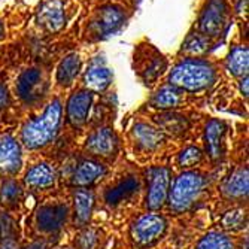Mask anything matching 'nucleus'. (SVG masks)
<instances>
[{
	"mask_svg": "<svg viewBox=\"0 0 249 249\" xmlns=\"http://www.w3.org/2000/svg\"><path fill=\"white\" fill-rule=\"evenodd\" d=\"M61 123V105L54 100L45 112L27 123L22 128V142L30 149H37L48 145L58 133Z\"/></svg>",
	"mask_w": 249,
	"mask_h": 249,
	"instance_id": "nucleus-1",
	"label": "nucleus"
},
{
	"mask_svg": "<svg viewBox=\"0 0 249 249\" xmlns=\"http://www.w3.org/2000/svg\"><path fill=\"white\" fill-rule=\"evenodd\" d=\"M215 81L212 67L198 60H187L178 64L170 73L169 82L175 88H184L190 91H200L211 87Z\"/></svg>",
	"mask_w": 249,
	"mask_h": 249,
	"instance_id": "nucleus-2",
	"label": "nucleus"
},
{
	"mask_svg": "<svg viewBox=\"0 0 249 249\" xmlns=\"http://www.w3.org/2000/svg\"><path fill=\"white\" fill-rule=\"evenodd\" d=\"M203 187H205V178L194 172H185L180 175L170 191L169 203L175 212H184L190 209L197 198L200 197Z\"/></svg>",
	"mask_w": 249,
	"mask_h": 249,
	"instance_id": "nucleus-3",
	"label": "nucleus"
},
{
	"mask_svg": "<svg viewBox=\"0 0 249 249\" xmlns=\"http://www.w3.org/2000/svg\"><path fill=\"white\" fill-rule=\"evenodd\" d=\"M167 229L166 219L158 213H145L131 225V239L141 248H149L160 240Z\"/></svg>",
	"mask_w": 249,
	"mask_h": 249,
	"instance_id": "nucleus-4",
	"label": "nucleus"
},
{
	"mask_svg": "<svg viewBox=\"0 0 249 249\" xmlns=\"http://www.w3.org/2000/svg\"><path fill=\"white\" fill-rule=\"evenodd\" d=\"M227 21V6L224 0H209L200 17V33L205 37H216L222 33Z\"/></svg>",
	"mask_w": 249,
	"mask_h": 249,
	"instance_id": "nucleus-5",
	"label": "nucleus"
},
{
	"mask_svg": "<svg viewBox=\"0 0 249 249\" xmlns=\"http://www.w3.org/2000/svg\"><path fill=\"white\" fill-rule=\"evenodd\" d=\"M149 180V191L146 196V205L149 209L157 211L163 208L169 194L170 170L167 167H152L146 172Z\"/></svg>",
	"mask_w": 249,
	"mask_h": 249,
	"instance_id": "nucleus-6",
	"label": "nucleus"
},
{
	"mask_svg": "<svg viewBox=\"0 0 249 249\" xmlns=\"http://www.w3.org/2000/svg\"><path fill=\"white\" fill-rule=\"evenodd\" d=\"M125 21L124 12L117 6H105L100 9L97 19L93 22L94 33L100 37H106L117 33Z\"/></svg>",
	"mask_w": 249,
	"mask_h": 249,
	"instance_id": "nucleus-7",
	"label": "nucleus"
},
{
	"mask_svg": "<svg viewBox=\"0 0 249 249\" xmlns=\"http://www.w3.org/2000/svg\"><path fill=\"white\" fill-rule=\"evenodd\" d=\"M67 218V208L60 203L42 206L36 215L37 229L45 233H54L60 230Z\"/></svg>",
	"mask_w": 249,
	"mask_h": 249,
	"instance_id": "nucleus-8",
	"label": "nucleus"
},
{
	"mask_svg": "<svg viewBox=\"0 0 249 249\" xmlns=\"http://www.w3.org/2000/svg\"><path fill=\"white\" fill-rule=\"evenodd\" d=\"M37 22L48 32H58L66 22L61 0H45L37 12Z\"/></svg>",
	"mask_w": 249,
	"mask_h": 249,
	"instance_id": "nucleus-9",
	"label": "nucleus"
},
{
	"mask_svg": "<svg viewBox=\"0 0 249 249\" xmlns=\"http://www.w3.org/2000/svg\"><path fill=\"white\" fill-rule=\"evenodd\" d=\"M118 148V139L110 128H99L87 139V149L99 157H114Z\"/></svg>",
	"mask_w": 249,
	"mask_h": 249,
	"instance_id": "nucleus-10",
	"label": "nucleus"
},
{
	"mask_svg": "<svg viewBox=\"0 0 249 249\" xmlns=\"http://www.w3.org/2000/svg\"><path fill=\"white\" fill-rule=\"evenodd\" d=\"M22 158L21 148L12 136H2L0 138V172L17 173L21 169Z\"/></svg>",
	"mask_w": 249,
	"mask_h": 249,
	"instance_id": "nucleus-11",
	"label": "nucleus"
},
{
	"mask_svg": "<svg viewBox=\"0 0 249 249\" xmlns=\"http://www.w3.org/2000/svg\"><path fill=\"white\" fill-rule=\"evenodd\" d=\"M227 131V127L222 121L211 120L206 125L205 139H206V149L212 161H219L224 155V136Z\"/></svg>",
	"mask_w": 249,
	"mask_h": 249,
	"instance_id": "nucleus-12",
	"label": "nucleus"
},
{
	"mask_svg": "<svg viewBox=\"0 0 249 249\" xmlns=\"http://www.w3.org/2000/svg\"><path fill=\"white\" fill-rule=\"evenodd\" d=\"M93 103V94L89 91L75 93L67 103V118L75 127H81L85 124L88 118V112Z\"/></svg>",
	"mask_w": 249,
	"mask_h": 249,
	"instance_id": "nucleus-13",
	"label": "nucleus"
},
{
	"mask_svg": "<svg viewBox=\"0 0 249 249\" xmlns=\"http://www.w3.org/2000/svg\"><path fill=\"white\" fill-rule=\"evenodd\" d=\"M84 82L93 91H105L112 82V72L109 71V67H106L103 60L97 58L88 66L84 75Z\"/></svg>",
	"mask_w": 249,
	"mask_h": 249,
	"instance_id": "nucleus-14",
	"label": "nucleus"
},
{
	"mask_svg": "<svg viewBox=\"0 0 249 249\" xmlns=\"http://www.w3.org/2000/svg\"><path fill=\"white\" fill-rule=\"evenodd\" d=\"M139 190V180L136 176H127L125 179L120 180L118 184H115L114 187H110L106 194H105V200L109 206H117L121 201L130 198L134 193H138Z\"/></svg>",
	"mask_w": 249,
	"mask_h": 249,
	"instance_id": "nucleus-15",
	"label": "nucleus"
},
{
	"mask_svg": "<svg viewBox=\"0 0 249 249\" xmlns=\"http://www.w3.org/2000/svg\"><path fill=\"white\" fill-rule=\"evenodd\" d=\"M133 138L141 148L152 151L163 143L164 134L161 130L151 127L148 124H136L133 128Z\"/></svg>",
	"mask_w": 249,
	"mask_h": 249,
	"instance_id": "nucleus-16",
	"label": "nucleus"
},
{
	"mask_svg": "<svg viewBox=\"0 0 249 249\" xmlns=\"http://www.w3.org/2000/svg\"><path fill=\"white\" fill-rule=\"evenodd\" d=\"M106 175V167L97 161H82L76 170H75V175H73V184L84 188V187H88L91 185L93 182H96L97 179H100L102 176Z\"/></svg>",
	"mask_w": 249,
	"mask_h": 249,
	"instance_id": "nucleus-17",
	"label": "nucleus"
},
{
	"mask_svg": "<svg viewBox=\"0 0 249 249\" xmlns=\"http://www.w3.org/2000/svg\"><path fill=\"white\" fill-rule=\"evenodd\" d=\"M42 84V75L37 69H29L18 78L17 82V89L18 94L22 100L32 102L35 100L39 94V87Z\"/></svg>",
	"mask_w": 249,
	"mask_h": 249,
	"instance_id": "nucleus-18",
	"label": "nucleus"
},
{
	"mask_svg": "<svg viewBox=\"0 0 249 249\" xmlns=\"http://www.w3.org/2000/svg\"><path fill=\"white\" fill-rule=\"evenodd\" d=\"M55 182V170L50 164H36L26 173V184L32 188H50Z\"/></svg>",
	"mask_w": 249,
	"mask_h": 249,
	"instance_id": "nucleus-19",
	"label": "nucleus"
},
{
	"mask_svg": "<svg viewBox=\"0 0 249 249\" xmlns=\"http://www.w3.org/2000/svg\"><path fill=\"white\" fill-rule=\"evenodd\" d=\"M75 201V219L79 225H85L94 208V194L87 188H78L73 194Z\"/></svg>",
	"mask_w": 249,
	"mask_h": 249,
	"instance_id": "nucleus-20",
	"label": "nucleus"
},
{
	"mask_svg": "<svg viewBox=\"0 0 249 249\" xmlns=\"http://www.w3.org/2000/svg\"><path fill=\"white\" fill-rule=\"evenodd\" d=\"M248 169L242 167L231 173V176L225 180L222 187V193L229 198H243L248 196L249 188V179H248Z\"/></svg>",
	"mask_w": 249,
	"mask_h": 249,
	"instance_id": "nucleus-21",
	"label": "nucleus"
},
{
	"mask_svg": "<svg viewBox=\"0 0 249 249\" xmlns=\"http://www.w3.org/2000/svg\"><path fill=\"white\" fill-rule=\"evenodd\" d=\"M79 67H81V60H79L78 54L67 55L58 66V71H57L58 84L64 85V87H69L75 81V78L79 72Z\"/></svg>",
	"mask_w": 249,
	"mask_h": 249,
	"instance_id": "nucleus-22",
	"label": "nucleus"
},
{
	"mask_svg": "<svg viewBox=\"0 0 249 249\" xmlns=\"http://www.w3.org/2000/svg\"><path fill=\"white\" fill-rule=\"evenodd\" d=\"M248 66H249V54H248V48L245 47H239L234 48L229 57L227 61V67L229 71L236 75V76H246L248 73Z\"/></svg>",
	"mask_w": 249,
	"mask_h": 249,
	"instance_id": "nucleus-23",
	"label": "nucleus"
},
{
	"mask_svg": "<svg viewBox=\"0 0 249 249\" xmlns=\"http://www.w3.org/2000/svg\"><path fill=\"white\" fill-rule=\"evenodd\" d=\"M180 100H182V97H180L178 89L169 85V87H163L160 91L154 96L152 105L160 109H173L180 103Z\"/></svg>",
	"mask_w": 249,
	"mask_h": 249,
	"instance_id": "nucleus-24",
	"label": "nucleus"
},
{
	"mask_svg": "<svg viewBox=\"0 0 249 249\" xmlns=\"http://www.w3.org/2000/svg\"><path fill=\"white\" fill-rule=\"evenodd\" d=\"M22 197V190L18 182L12 179H8L0 185V203L8 208L17 206Z\"/></svg>",
	"mask_w": 249,
	"mask_h": 249,
	"instance_id": "nucleus-25",
	"label": "nucleus"
},
{
	"mask_svg": "<svg viewBox=\"0 0 249 249\" xmlns=\"http://www.w3.org/2000/svg\"><path fill=\"white\" fill-rule=\"evenodd\" d=\"M248 222V215L246 211L242 208H233L230 211H227L222 218H221V225L224 229L231 230V231H237L246 227Z\"/></svg>",
	"mask_w": 249,
	"mask_h": 249,
	"instance_id": "nucleus-26",
	"label": "nucleus"
},
{
	"mask_svg": "<svg viewBox=\"0 0 249 249\" xmlns=\"http://www.w3.org/2000/svg\"><path fill=\"white\" fill-rule=\"evenodd\" d=\"M197 249H236V248L230 237L221 233H209L198 242Z\"/></svg>",
	"mask_w": 249,
	"mask_h": 249,
	"instance_id": "nucleus-27",
	"label": "nucleus"
},
{
	"mask_svg": "<svg viewBox=\"0 0 249 249\" xmlns=\"http://www.w3.org/2000/svg\"><path fill=\"white\" fill-rule=\"evenodd\" d=\"M158 124L160 127H163L166 131L173 133V134H179L185 131L187 128V121L184 120V117L180 115H175V114H166L163 117H158Z\"/></svg>",
	"mask_w": 249,
	"mask_h": 249,
	"instance_id": "nucleus-28",
	"label": "nucleus"
},
{
	"mask_svg": "<svg viewBox=\"0 0 249 249\" xmlns=\"http://www.w3.org/2000/svg\"><path fill=\"white\" fill-rule=\"evenodd\" d=\"M200 160H201V151L198 148H196V146H190V148L184 149L182 152L179 154V157H178L179 166L185 167V169L198 164Z\"/></svg>",
	"mask_w": 249,
	"mask_h": 249,
	"instance_id": "nucleus-29",
	"label": "nucleus"
},
{
	"mask_svg": "<svg viewBox=\"0 0 249 249\" xmlns=\"http://www.w3.org/2000/svg\"><path fill=\"white\" fill-rule=\"evenodd\" d=\"M208 43H209L208 37H205L201 33L191 35L184 45V50L190 54H200L208 48Z\"/></svg>",
	"mask_w": 249,
	"mask_h": 249,
	"instance_id": "nucleus-30",
	"label": "nucleus"
},
{
	"mask_svg": "<svg viewBox=\"0 0 249 249\" xmlns=\"http://www.w3.org/2000/svg\"><path fill=\"white\" fill-rule=\"evenodd\" d=\"M99 242V231L96 229H85L76 240L78 249H94Z\"/></svg>",
	"mask_w": 249,
	"mask_h": 249,
	"instance_id": "nucleus-31",
	"label": "nucleus"
},
{
	"mask_svg": "<svg viewBox=\"0 0 249 249\" xmlns=\"http://www.w3.org/2000/svg\"><path fill=\"white\" fill-rule=\"evenodd\" d=\"M9 100V94H8V89L5 85H0V110H2Z\"/></svg>",
	"mask_w": 249,
	"mask_h": 249,
	"instance_id": "nucleus-32",
	"label": "nucleus"
},
{
	"mask_svg": "<svg viewBox=\"0 0 249 249\" xmlns=\"http://www.w3.org/2000/svg\"><path fill=\"white\" fill-rule=\"evenodd\" d=\"M24 249H47V243H45L43 240H37V242H33V243H30L27 248H24Z\"/></svg>",
	"mask_w": 249,
	"mask_h": 249,
	"instance_id": "nucleus-33",
	"label": "nucleus"
},
{
	"mask_svg": "<svg viewBox=\"0 0 249 249\" xmlns=\"http://www.w3.org/2000/svg\"><path fill=\"white\" fill-rule=\"evenodd\" d=\"M0 249H15V243H14V240H11V239H5V240H3V243H2V246H0Z\"/></svg>",
	"mask_w": 249,
	"mask_h": 249,
	"instance_id": "nucleus-34",
	"label": "nucleus"
},
{
	"mask_svg": "<svg viewBox=\"0 0 249 249\" xmlns=\"http://www.w3.org/2000/svg\"><path fill=\"white\" fill-rule=\"evenodd\" d=\"M240 89H242L243 96H248V76H245V79L242 81V84H240Z\"/></svg>",
	"mask_w": 249,
	"mask_h": 249,
	"instance_id": "nucleus-35",
	"label": "nucleus"
},
{
	"mask_svg": "<svg viewBox=\"0 0 249 249\" xmlns=\"http://www.w3.org/2000/svg\"><path fill=\"white\" fill-rule=\"evenodd\" d=\"M5 37V27L2 24V21H0V40H2Z\"/></svg>",
	"mask_w": 249,
	"mask_h": 249,
	"instance_id": "nucleus-36",
	"label": "nucleus"
}]
</instances>
